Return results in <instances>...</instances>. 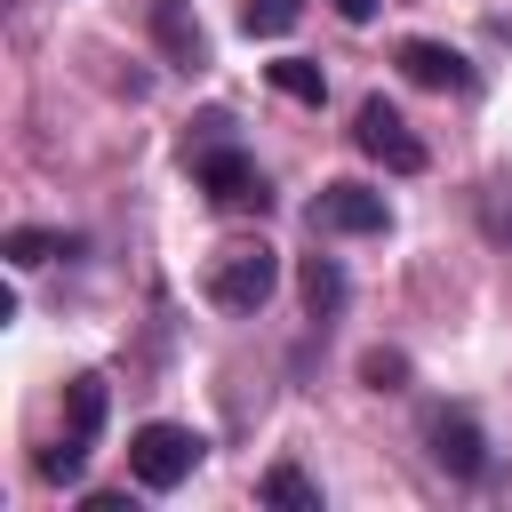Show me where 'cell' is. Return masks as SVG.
<instances>
[{
  "label": "cell",
  "mask_w": 512,
  "mask_h": 512,
  "mask_svg": "<svg viewBox=\"0 0 512 512\" xmlns=\"http://www.w3.org/2000/svg\"><path fill=\"white\" fill-rule=\"evenodd\" d=\"M200 288H208L216 312H240V320H248V312L272 304V288H280V256H272L264 240H224V248L208 256V280H200Z\"/></svg>",
  "instance_id": "cell-1"
},
{
  "label": "cell",
  "mask_w": 512,
  "mask_h": 512,
  "mask_svg": "<svg viewBox=\"0 0 512 512\" xmlns=\"http://www.w3.org/2000/svg\"><path fill=\"white\" fill-rule=\"evenodd\" d=\"M192 184H200L224 216H264V208H272V184L256 176V160H248L232 136H200V144H192Z\"/></svg>",
  "instance_id": "cell-2"
},
{
  "label": "cell",
  "mask_w": 512,
  "mask_h": 512,
  "mask_svg": "<svg viewBox=\"0 0 512 512\" xmlns=\"http://www.w3.org/2000/svg\"><path fill=\"white\" fill-rule=\"evenodd\" d=\"M200 456H208V440H200L192 424H136V432H128V480L152 488V496L184 488V480L200 472Z\"/></svg>",
  "instance_id": "cell-3"
},
{
  "label": "cell",
  "mask_w": 512,
  "mask_h": 512,
  "mask_svg": "<svg viewBox=\"0 0 512 512\" xmlns=\"http://www.w3.org/2000/svg\"><path fill=\"white\" fill-rule=\"evenodd\" d=\"M352 144L368 152V160H384L392 176H416L432 152H424V136L400 120V104H384V96H368L360 112H352Z\"/></svg>",
  "instance_id": "cell-4"
},
{
  "label": "cell",
  "mask_w": 512,
  "mask_h": 512,
  "mask_svg": "<svg viewBox=\"0 0 512 512\" xmlns=\"http://www.w3.org/2000/svg\"><path fill=\"white\" fill-rule=\"evenodd\" d=\"M392 64H400L416 88H440V96H472V88H480V72H472L448 40H400V56H392Z\"/></svg>",
  "instance_id": "cell-5"
},
{
  "label": "cell",
  "mask_w": 512,
  "mask_h": 512,
  "mask_svg": "<svg viewBox=\"0 0 512 512\" xmlns=\"http://www.w3.org/2000/svg\"><path fill=\"white\" fill-rule=\"evenodd\" d=\"M312 224H320V232H384L392 208H384V192H368V184H320Z\"/></svg>",
  "instance_id": "cell-6"
},
{
  "label": "cell",
  "mask_w": 512,
  "mask_h": 512,
  "mask_svg": "<svg viewBox=\"0 0 512 512\" xmlns=\"http://www.w3.org/2000/svg\"><path fill=\"white\" fill-rule=\"evenodd\" d=\"M432 464H440L448 480H480V472H488V432H480L464 408L432 416Z\"/></svg>",
  "instance_id": "cell-7"
},
{
  "label": "cell",
  "mask_w": 512,
  "mask_h": 512,
  "mask_svg": "<svg viewBox=\"0 0 512 512\" xmlns=\"http://www.w3.org/2000/svg\"><path fill=\"white\" fill-rule=\"evenodd\" d=\"M296 288H304V312H312V320H336L344 296H352V280H344L336 256H304V264H296Z\"/></svg>",
  "instance_id": "cell-8"
},
{
  "label": "cell",
  "mask_w": 512,
  "mask_h": 512,
  "mask_svg": "<svg viewBox=\"0 0 512 512\" xmlns=\"http://www.w3.org/2000/svg\"><path fill=\"white\" fill-rule=\"evenodd\" d=\"M264 80H272L288 104H328V72H320L312 56H280V64H264Z\"/></svg>",
  "instance_id": "cell-9"
},
{
  "label": "cell",
  "mask_w": 512,
  "mask_h": 512,
  "mask_svg": "<svg viewBox=\"0 0 512 512\" xmlns=\"http://www.w3.org/2000/svg\"><path fill=\"white\" fill-rule=\"evenodd\" d=\"M72 248H80L72 232H40V224H16V232L0 240V256H8L16 272H32V264H48V256H72Z\"/></svg>",
  "instance_id": "cell-10"
},
{
  "label": "cell",
  "mask_w": 512,
  "mask_h": 512,
  "mask_svg": "<svg viewBox=\"0 0 512 512\" xmlns=\"http://www.w3.org/2000/svg\"><path fill=\"white\" fill-rule=\"evenodd\" d=\"M256 504H272V512H320V488H312L296 464H272V472L256 480Z\"/></svg>",
  "instance_id": "cell-11"
},
{
  "label": "cell",
  "mask_w": 512,
  "mask_h": 512,
  "mask_svg": "<svg viewBox=\"0 0 512 512\" xmlns=\"http://www.w3.org/2000/svg\"><path fill=\"white\" fill-rule=\"evenodd\" d=\"M160 40H168L176 72H200V64H208V40H200V24H184V8H176V0H160Z\"/></svg>",
  "instance_id": "cell-12"
},
{
  "label": "cell",
  "mask_w": 512,
  "mask_h": 512,
  "mask_svg": "<svg viewBox=\"0 0 512 512\" xmlns=\"http://www.w3.org/2000/svg\"><path fill=\"white\" fill-rule=\"evenodd\" d=\"M296 16H304V0H240L248 40H280V32H296Z\"/></svg>",
  "instance_id": "cell-13"
},
{
  "label": "cell",
  "mask_w": 512,
  "mask_h": 512,
  "mask_svg": "<svg viewBox=\"0 0 512 512\" xmlns=\"http://www.w3.org/2000/svg\"><path fill=\"white\" fill-rule=\"evenodd\" d=\"M64 408H72V432H104V376H72L64 384Z\"/></svg>",
  "instance_id": "cell-14"
},
{
  "label": "cell",
  "mask_w": 512,
  "mask_h": 512,
  "mask_svg": "<svg viewBox=\"0 0 512 512\" xmlns=\"http://www.w3.org/2000/svg\"><path fill=\"white\" fill-rule=\"evenodd\" d=\"M88 472V432H64L56 448H40V480H56V488H72Z\"/></svg>",
  "instance_id": "cell-15"
},
{
  "label": "cell",
  "mask_w": 512,
  "mask_h": 512,
  "mask_svg": "<svg viewBox=\"0 0 512 512\" xmlns=\"http://www.w3.org/2000/svg\"><path fill=\"white\" fill-rule=\"evenodd\" d=\"M360 384L368 392H408V352H392V344L360 352Z\"/></svg>",
  "instance_id": "cell-16"
},
{
  "label": "cell",
  "mask_w": 512,
  "mask_h": 512,
  "mask_svg": "<svg viewBox=\"0 0 512 512\" xmlns=\"http://www.w3.org/2000/svg\"><path fill=\"white\" fill-rule=\"evenodd\" d=\"M328 8H336L344 24H368V16H376V0H328Z\"/></svg>",
  "instance_id": "cell-17"
}]
</instances>
